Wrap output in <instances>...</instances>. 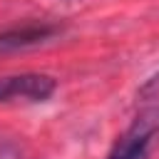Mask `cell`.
<instances>
[{
    "mask_svg": "<svg viewBox=\"0 0 159 159\" xmlns=\"http://www.w3.org/2000/svg\"><path fill=\"white\" fill-rule=\"evenodd\" d=\"M57 89V80L45 72H20L0 77V102L25 99V102H47Z\"/></svg>",
    "mask_w": 159,
    "mask_h": 159,
    "instance_id": "cell-1",
    "label": "cell"
},
{
    "mask_svg": "<svg viewBox=\"0 0 159 159\" xmlns=\"http://www.w3.org/2000/svg\"><path fill=\"white\" fill-rule=\"evenodd\" d=\"M157 132H159V117H147V114L137 117L127 127V132L117 137L107 159H144L149 154Z\"/></svg>",
    "mask_w": 159,
    "mask_h": 159,
    "instance_id": "cell-2",
    "label": "cell"
},
{
    "mask_svg": "<svg viewBox=\"0 0 159 159\" xmlns=\"http://www.w3.org/2000/svg\"><path fill=\"white\" fill-rule=\"evenodd\" d=\"M60 32H62V25L57 22H25L17 27H7L0 32V55L37 47L42 42H50Z\"/></svg>",
    "mask_w": 159,
    "mask_h": 159,
    "instance_id": "cell-3",
    "label": "cell"
}]
</instances>
